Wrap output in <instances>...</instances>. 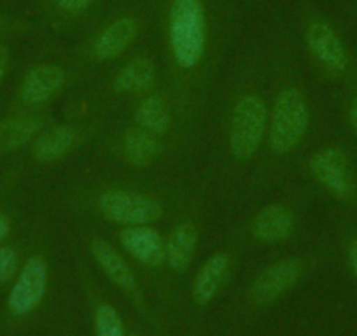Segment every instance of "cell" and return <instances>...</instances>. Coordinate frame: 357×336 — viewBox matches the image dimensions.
Segmentation results:
<instances>
[{
	"instance_id": "obj_1",
	"label": "cell",
	"mask_w": 357,
	"mask_h": 336,
	"mask_svg": "<svg viewBox=\"0 0 357 336\" xmlns=\"http://www.w3.org/2000/svg\"><path fill=\"white\" fill-rule=\"evenodd\" d=\"M170 46L178 67L193 68L205 51V16L200 0H174L170 9Z\"/></svg>"
},
{
	"instance_id": "obj_15",
	"label": "cell",
	"mask_w": 357,
	"mask_h": 336,
	"mask_svg": "<svg viewBox=\"0 0 357 336\" xmlns=\"http://www.w3.org/2000/svg\"><path fill=\"white\" fill-rule=\"evenodd\" d=\"M198 242V233L191 222H183L172 231L165 245V259L172 270L184 272L190 266L195 256Z\"/></svg>"
},
{
	"instance_id": "obj_26",
	"label": "cell",
	"mask_w": 357,
	"mask_h": 336,
	"mask_svg": "<svg viewBox=\"0 0 357 336\" xmlns=\"http://www.w3.org/2000/svg\"><path fill=\"white\" fill-rule=\"evenodd\" d=\"M9 235V222L8 219L0 215V242Z\"/></svg>"
},
{
	"instance_id": "obj_14",
	"label": "cell",
	"mask_w": 357,
	"mask_h": 336,
	"mask_svg": "<svg viewBox=\"0 0 357 336\" xmlns=\"http://www.w3.org/2000/svg\"><path fill=\"white\" fill-rule=\"evenodd\" d=\"M229 273V258L215 254L204 263L193 286V298L198 305H207L218 296Z\"/></svg>"
},
{
	"instance_id": "obj_10",
	"label": "cell",
	"mask_w": 357,
	"mask_h": 336,
	"mask_svg": "<svg viewBox=\"0 0 357 336\" xmlns=\"http://www.w3.org/2000/svg\"><path fill=\"white\" fill-rule=\"evenodd\" d=\"M307 44L312 54L331 70L347 67V53L335 30L322 22L310 23L307 30Z\"/></svg>"
},
{
	"instance_id": "obj_3",
	"label": "cell",
	"mask_w": 357,
	"mask_h": 336,
	"mask_svg": "<svg viewBox=\"0 0 357 336\" xmlns=\"http://www.w3.org/2000/svg\"><path fill=\"white\" fill-rule=\"evenodd\" d=\"M266 105L256 95L236 102L229 128V151L240 161L250 160L259 149L266 128Z\"/></svg>"
},
{
	"instance_id": "obj_11",
	"label": "cell",
	"mask_w": 357,
	"mask_h": 336,
	"mask_svg": "<svg viewBox=\"0 0 357 336\" xmlns=\"http://www.w3.org/2000/svg\"><path fill=\"white\" fill-rule=\"evenodd\" d=\"M91 252L100 268L104 270L105 275L119 287V289L126 291L130 296L139 298V287H137L135 275H133L132 268L126 265L125 259L121 258L118 250L102 238H95L91 242Z\"/></svg>"
},
{
	"instance_id": "obj_6",
	"label": "cell",
	"mask_w": 357,
	"mask_h": 336,
	"mask_svg": "<svg viewBox=\"0 0 357 336\" xmlns=\"http://www.w3.org/2000/svg\"><path fill=\"white\" fill-rule=\"evenodd\" d=\"M310 170L315 179L328 188L338 198H350L354 194V183L349 172V161L340 149L329 147L310 160Z\"/></svg>"
},
{
	"instance_id": "obj_2",
	"label": "cell",
	"mask_w": 357,
	"mask_h": 336,
	"mask_svg": "<svg viewBox=\"0 0 357 336\" xmlns=\"http://www.w3.org/2000/svg\"><path fill=\"white\" fill-rule=\"evenodd\" d=\"M308 126V105L296 88L280 91L273 105L270 123V144L277 154L293 151L303 139Z\"/></svg>"
},
{
	"instance_id": "obj_7",
	"label": "cell",
	"mask_w": 357,
	"mask_h": 336,
	"mask_svg": "<svg viewBox=\"0 0 357 336\" xmlns=\"http://www.w3.org/2000/svg\"><path fill=\"white\" fill-rule=\"evenodd\" d=\"M121 245L137 261L158 268L165 261V243L160 233L146 224L128 226L119 233Z\"/></svg>"
},
{
	"instance_id": "obj_8",
	"label": "cell",
	"mask_w": 357,
	"mask_h": 336,
	"mask_svg": "<svg viewBox=\"0 0 357 336\" xmlns=\"http://www.w3.org/2000/svg\"><path fill=\"white\" fill-rule=\"evenodd\" d=\"M301 273V263L298 259H284L268 266L252 284V298L259 303H268L286 293L298 280Z\"/></svg>"
},
{
	"instance_id": "obj_16",
	"label": "cell",
	"mask_w": 357,
	"mask_h": 336,
	"mask_svg": "<svg viewBox=\"0 0 357 336\" xmlns=\"http://www.w3.org/2000/svg\"><path fill=\"white\" fill-rule=\"evenodd\" d=\"M77 139V132L72 126L51 128L37 137L36 144H33V156L39 161H44V163L60 160V158H63L65 154L74 149Z\"/></svg>"
},
{
	"instance_id": "obj_25",
	"label": "cell",
	"mask_w": 357,
	"mask_h": 336,
	"mask_svg": "<svg viewBox=\"0 0 357 336\" xmlns=\"http://www.w3.org/2000/svg\"><path fill=\"white\" fill-rule=\"evenodd\" d=\"M349 258H350V265H352L354 273H356V277H357V240H354L352 245H350Z\"/></svg>"
},
{
	"instance_id": "obj_9",
	"label": "cell",
	"mask_w": 357,
	"mask_h": 336,
	"mask_svg": "<svg viewBox=\"0 0 357 336\" xmlns=\"http://www.w3.org/2000/svg\"><path fill=\"white\" fill-rule=\"evenodd\" d=\"M65 72L56 65H39L29 70L22 82V98L30 105L50 102L63 88Z\"/></svg>"
},
{
	"instance_id": "obj_20",
	"label": "cell",
	"mask_w": 357,
	"mask_h": 336,
	"mask_svg": "<svg viewBox=\"0 0 357 336\" xmlns=\"http://www.w3.org/2000/svg\"><path fill=\"white\" fill-rule=\"evenodd\" d=\"M135 119L140 128L158 137L167 133L168 126H170V111L160 97H149L139 105Z\"/></svg>"
},
{
	"instance_id": "obj_13",
	"label": "cell",
	"mask_w": 357,
	"mask_h": 336,
	"mask_svg": "<svg viewBox=\"0 0 357 336\" xmlns=\"http://www.w3.org/2000/svg\"><path fill=\"white\" fill-rule=\"evenodd\" d=\"M137 36V22L130 16L114 20L105 26L93 44V54L98 60H114L118 58Z\"/></svg>"
},
{
	"instance_id": "obj_18",
	"label": "cell",
	"mask_w": 357,
	"mask_h": 336,
	"mask_svg": "<svg viewBox=\"0 0 357 336\" xmlns=\"http://www.w3.org/2000/svg\"><path fill=\"white\" fill-rule=\"evenodd\" d=\"M123 151H125L126 160L132 165L147 167L160 154V144H158L156 135L140 126H135L126 132L125 140H123Z\"/></svg>"
},
{
	"instance_id": "obj_19",
	"label": "cell",
	"mask_w": 357,
	"mask_h": 336,
	"mask_svg": "<svg viewBox=\"0 0 357 336\" xmlns=\"http://www.w3.org/2000/svg\"><path fill=\"white\" fill-rule=\"evenodd\" d=\"M40 119L33 116H20V118L0 121V151H13L25 146L40 128Z\"/></svg>"
},
{
	"instance_id": "obj_12",
	"label": "cell",
	"mask_w": 357,
	"mask_h": 336,
	"mask_svg": "<svg viewBox=\"0 0 357 336\" xmlns=\"http://www.w3.org/2000/svg\"><path fill=\"white\" fill-rule=\"evenodd\" d=\"M293 228L294 217L289 208L284 207V205L264 207L250 224V231H252L254 238L264 243L282 242L293 233Z\"/></svg>"
},
{
	"instance_id": "obj_5",
	"label": "cell",
	"mask_w": 357,
	"mask_h": 336,
	"mask_svg": "<svg viewBox=\"0 0 357 336\" xmlns=\"http://www.w3.org/2000/svg\"><path fill=\"white\" fill-rule=\"evenodd\" d=\"M46 284L47 266L44 259L39 256L29 259L9 294V308L13 314L26 315L36 310L46 293Z\"/></svg>"
},
{
	"instance_id": "obj_21",
	"label": "cell",
	"mask_w": 357,
	"mask_h": 336,
	"mask_svg": "<svg viewBox=\"0 0 357 336\" xmlns=\"http://www.w3.org/2000/svg\"><path fill=\"white\" fill-rule=\"evenodd\" d=\"M95 328H97V336H125L121 317L109 305H102L97 310Z\"/></svg>"
},
{
	"instance_id": "obj_24",
	"label": "cell",
	"mask_w": 357,
	"mask_h": 336,
	"mask_svg": "<svg viewBox=\"0 0 357 336\" xmlns=\"http://www.w3.org/2000/svg\"><path fill=\"white\" fill-rule=\"evenodd\" d=\"M8 49L0 46V81H2V77H4L6 74V68H8Z\"/></svg>"
},
{
	"instance_id": "obj_27",
	"label": "cell",
	"mask_w": 357,
	"mask_h": 336,
	"mask_svg": "<svg viewBox=\"0 0 357 336\" xmlns=\"http://www.w3.org/2000/svg\"><path fill=\"white\" fill-rule=\"evenodd\" d=\"M350 123H352L354 128L357 130V100H354V104L350 105Z\"/></svg>"
},
{
	"instance_id": "obj_23",
	"label": "cell",
	"mask_w": 357,
	"mask_h": 336,
	"mask_svg": "<svg viewBox=\"0 0 357 336\" xmlns=\"http://www.w3.org/2000/svg\"><path fill=\"white\" fill-rule=\"evenodd\" d=\"M91 2L93 0H58V6L67 13H81L88 9Z\"/></svg>"
},
{
	"instance_id": "obj_4",
	"label": "cell",
	"mask_w": 357,
	"mask_h": 336,
	"mask_svg": "<svg viewBox=\"0 0 357 336\" xmlns=\"http://www.w3.org/2000/svg\"><path fill=\"white\" fill-rule=\"evenodd\" d=\"M98 211L107 221L126 226L151 224L161 219L163 205L153 197L133 191H105L98 200Z\"/></svg>"
},
{
	"instance_id": "obj_17",
	"label": "cell",
	"mask_w": 357,
	"mask_h": 336,
	"mask_svg": "<svg viewBox=\"0 0 357 336\" xmlns=\"http://www.w3.org/2000/svg\"><path fill=\"white\" fill-rule=\"evenodd\" d=\"M156 81V68L147 58H137L118 72L112 86L118 93H144Z\"/></svg>"
},
{
	"instance_id": "obj_22",
	"label": "cell",
	"mask_w": 357,
	"mask_h": 336,
	"mask_svg": "<svg viewBox=\"0 0 357 336\" xmlns=\"http://www.w3.org/2000/svg\"><path fill=\"white\" fill-rule=\"evenodd\" d=\"M18 270V254L11 247H2L0 249V282L13 279V275Z\"/></svg>"
}]
</instances>
